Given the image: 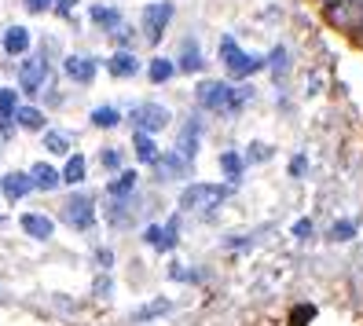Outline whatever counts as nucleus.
Here are the masks:
<instances>
[{
	"mask_svg": "<svg viewBox=\"0 0 363 326\" xmlns=\"http://www.w3.org/2000/svg\"><path fill=\"white\" fill-rule=\"evenodd\" d=\"M220 169H224V176H228L231 184H239V176H242V158L235 154V150H224V154H220Z\"/></svg>",
	"mask_w": 363,
	"mask_h": 326,
	"instance_id": "26",
	"label": "nucleus"
},
{
	"mask_svg": "<svg viewBox=\"0 0 363 326\" xmlns=\"http://www.w3.org/2000/svg\"><path fill=\"white\" fill-rule=\"evenodd\" d=\"M59 8H74V4H81V0H55Z\"/></svg>",
	"mask_w": 363,
	"mask_h": 326,
	"instance_id": "41",
	"label": "nucleus"
},
{
	"mask_svg": "<svg viewBox=\"0 0 363 326\" xmlns=\"http://www.w3.org/2000/svg\"><path fill=\"white\" fill-rule=\"evenodd\" d=\"M169 23H173V4H169V0H155V4L143 8V33H147L151 45H158V40L165 37Z\"/></svg>",
	"mask_w": 363,
	"mask_h": 326,
	"instance_id": "5",
	"label": "nucleus"
},
{
	"mask_svg": "<svg viewBox=\"0 0 363 326\" xmlns=\"http://www.w3.org/2000/svg\"><path fill=\"white\" fill-rule=\"evenodd\" d=\"M0 191H4V198H11V202L26 198V194L33 191L30 172H8V176H0Z\"/></svg>",
	"mask_w": 363,
	"mask_h": 326,
	"instance_id": "13",
	"label": "nucleus"
},
{
	"mask_svg": "<svg viewBox=\"0 0 363 326\" xmlns=\"http://www.w3.org/2000/svg\"><path fill=\"white\" fill-rule=\"evenodd\" d=\"M106 216H111L114 227H125V224L133 220V209H129V202H125V198H114V206L106 209Z\"/></svg>",
	"mask_w": 363,
	"mask_h": 326,
	"instance_id": "27",
	"label": "nucleus"
},
{
	"mask_svg": "<svg viewBox=\"0 0 363 326\" xmlns=\"http://www.w3.org/2000/svg\"><path fill=\"white\" fill-rule=\"evenodd\" d=\"M199 147H202V121L199 118H187L184 128H180V136H177V154H184L187 162H195Z\"/></svg>",
	"mask_w": 363,
	"mask_h": 326,
	"instance_id": "9",
	"label": "nucleus"
},
{
	"mask_svg": "<svg viewBox=\"0 0 363 326\" xmlns=\"http://www.w3.org/2000/svg\"><path fill=\"white\" fill-rule=\"evenodd\" d=\"M177 238H180V220H177V216H173L169 224H151V227L143 231V242H147V246H155V249H162V253L173 249V246H177Z\"/></svg>",
	"mask_w": 363,
	"mask_h": 326,
	"instance_id": "7",
	"label": "nucleus"
},
{
	"mask_svg": "<svg viewBox=\"0 0 363 326\" xmlns=\"http://www.w3.org/2000/svg\"><path fill=\"white\" fill-rule=\"evenodd\" d=\"M45 77H48V62L40 59V55H30V59L23 62V70H18V89L30 92V96H37L40 89H45Z\"/></svg>",
	"mask_w": 363,
	"mask_h": 326,
	"instance_id": "6",
	"label": "nucleus"
},
{
	"mask_svg": "<svg viewBox=\"0 0 363 326\" xmlns=\"http://www.w3.org/2000/svg\"><path fill=\"white\" fill-rule=\"evenodd\" d=\"M169 312H173V304H169V300H151V304H143V308H136L129 315V322H151V319H162Z\"/></svg>",
	"mask_w": 363,
	"mask_h": 326,
	"instance_id": "19",
	"label": "nucleus"
},
{
	"mask_svg": "<svg viewBox=\"0 0 363 326\" xmlns=\"http://www.w3.org/2000/svg\"><path fill=\"white\" fill-rule=\"evenodd\" d=\"M15 111H18L15 92L11 89H0V118H15Z\"/></svg>",
	"mask_w": 363,
	"mask_h": 326,
	"instance_id": "29",
	"label": "nucleus"
},
{
	"mask_svg": "<svg viewBox=\"0 0 363 326\" xmlns=\"http://www.w3.org/2000/svg\"><path fill=\"white\" fill-rule=\"evenodd\" d=\"M294 235H297V238H308V235H312V220H297V224H294Z\"/></svg>",
	"mask_w": 363,
	"mask_h": 326,
	"instance_id": "38",
	"label": "nucleus"
},
{
	"mask_svg": "<svg viewBox=\"0 0 363 326\" xmlns=\"http://www.w3.org/2000/svg\"><path fill=\"white\" fill-rule=\"evenodd\" d=\"M155 172H158V180H177V176H187L191 172V162L184 158V154H158V162H155Z\"/></svg>",
	"mask_w": 363,
	"mask_h": 326,
	"instance_id": "11",
	"label": "nucleus"
},
{
	"mask_svg": "<svg viewBox=\"0 0 363 326\" xmlns=\"http://www.w3.org/2000/svg\"><path fill=\"white\" fill-rule=\"evenodd\" d=\"M228 198H231V187H220V184H191L180 191V206L187 213H213Z\"/></svg>",
	"mask_w": 363,
	"mask_h": 326,
	"instance_id": "2",
	"label": "nucleus"
},
{
	"mask_svg": "<svg viewBox=\"0 0 363 326\" xmlns=\"http://www.w3.org/2000/svg\"><path fill=\"white\" fill-rule=\"evenodd\" d=\"M250 96H253L250 84H242V89H231V84H220V81H199L195 84V99L206 106V111L224 114V118L239 114L242 106L250 103Z\"/></svg>",
	"mask_w": 363,
	"mask_h": 326,
	"instance_id": "1",
	"label": "nucleus"
},
{
	"mask_svg": "<svg viewBox=\"0 0 363 326\" xmlns=\"http://www.w3.org/2000/svg\"><path fill=\"white\" fill-rule=\"evenodd\" d=\"M62 220L74 231H92L96 227V202L92 194H70L67 206H62Z\"/></svg>",
	"mask_w": 363,
	"mask_h": 326,
	"instance_id": "4",
	"label": "nucleus"
},
{
	"mask_svg": "<svg viewBox=\"0 0 363 326\" xmlns=\"http://www.w3.org/2000/svg\"><path fill=\"white\" fill-rule=\"evenodd\" d=\"M4 52H8V55H26V52H30V30L11 26V30L4 33Z\"/></svg>",
	"mask_w": 363,
	"mask_h": 326,
	"instance_id": "16",
	"label": "nucleus"
},
{
	"mask_svg": "<svg viewBox=\"0 0 363 326\" xmlns=\"http://www.w3.org/2000/svg\"><path fill=\"white\" fill-rule=\"evenodd\" d=\"M177 70H187V74H199V70H202V52H199V45H195V40H184Z\"/></svg>",
	"mask_w": 363,
	"mask_h": 326,
	"instance_id": "20",
	"label": "nucleus"
},
{
	"mask_svg": "<svg viewBox=\"0 0 363 326\" xmlns=\"http://www.w3.org/2000/svg\"><path fill=\"white\" fill-rule=\"evenodd\" d=\"M92 125L96 128H118L121 125V111H114V106H96V111H92Z\"/></svg>",
	"mask_w": 363,
	"mask_h": 326,
	"instance_id": "25",
	"label": "nucleus"
},
{
	"mask_svg": "<svg viewBox=\"0 0 363 326\" xmlns=\"http://www.w3.org/2000/svg\"><path fill=\"white\" fill-rule=\"evenodd\" d=\"M106 70H111L114 77H136L140 74V59L129 48H121V52H114L111 59H106Z\"/></svg>",
	"mask_w": 363,
	"mask_h": 326,
	"instance_id": "14",
	"label": "nucleus"
},
{
	"mask_svg": "<svg viewBox=\"0 0 363 326\" xmlns=\"http://www.w3.org/2000/svg\"><path fill=\"white\" fill-rule=\"evenodd\" d=\"M11 121H15L18 128H30V133H40V128H45V111H37V106H18Z\"/></svg>",
	"mask_w": 363,
	"mask_h": 326,
	"instance_id": "17",
	"label": "nucleus"
},
{
	"mask_svg": "<svg viewBox=\"0 0 363 326\" xmlns=\"http://www.w3.org/2000/svg\"><path fill=\"white\" fill-rule=\"evenodd\" d=\"M173 74H177V62H173V59H162V55L151 59V67H147V77H151L155 84H165Z\"/></svg>",
	"mask_w": 363,
	"mask_h": 326,
	"instance_id": "23",
	"label": "nucleus"
},
{
	"mask_svg": "<svg viewBox=\"0 0 363 326\" xmlns=\"http://www.w3.org/2000/svg\"><path fill=\"white\" fill-rule=\"evenodd\" d=\"M133 147H136V158H140V162H147V165L158 162V143L151 140V133H140V128H136Z\"/></svg>",
	"mask_w": 363,
	"mask_h": 326,
	"instance_id": "18",
	"label": "nucleus"
},
{
	"mask_svg": "<svg viewBox=\"0 0 363 326\" xmlns=\"http://www.w3.org/2000/svg\"><path fill=\"white\" fill-rule=\"evenodd\" d=\"M89 18L103 30H118L121 26V11L118 8H89Z\"/></svg>",
	"mask_w": 363,
	"mask_h": 326,
	"instance_id": "24",
	"label": "nucleus"
},
{
	"mask_svg": "<svg viewBox=\"0 0 363 326\" xmlns=\"http://www.w3.org/2000/svg\"><path fill=\"white\" fill-rule=\"evenodd\" d=\"M308 319H315V308H312V304H301V308L290 312V326H308Z\"/></svg>",
	"mask_w": 363,
	"mask_h": 326,
	"instance_id": "30",
	"label": "nucleus"
},
{
	"mask_svg": "<svg viewBox=\"0 0 363 326\" xmlns=\"http://www.w3.org/2000/svg\"><path fill=\"white\" fill-rule=\"evenodd\" d=\"M327 4H337V0H323V8H327Z\"/></svg>",
	"mask_w": 363,
	"mask_h": 326,
	"instance_id": "42",
	"label": "nucleus"
},
{
	"mask_svg": "<svg viewBox=\"0 0 363 326\" xmlns=\"http://www.w3.org/2000/svg\"><path fill=\"white\" fill-rule=\"evenodd\" d=\"M59 176L67 180V184H81L84 176H89V162H84L81 154H70V158H67V165H62V172H59Z\"/></svg>",
	"mask_w": 363,
	"mask_h": 326,
	"instance_id": "21",
	"label": "nucleus"
},
{
	"mask_svg": "<svg viewBox=\"0 0 363 326\" xmlns=\"http://www.w3.org/2000/svg\"><path fill=\"white\" fill-rule=\"evenodd\" d=\"M92 290H96V297H111V279H106V275H99Z\"/></svg>",
	"mask_w": 363,
	"mask_h": 326,
	"instance_id": "37",
	"label": "nucleus"
},
{
	"mask_svg": "<svg viewBox=\"0 0 363 326\" xmlns=\"http://www.w3.org/2000/svg\"><path fill=\"white\" fill-rule=\"evenodd\" d=\"M45 150L48 154H70V136L67 133H45Z\"/></svg>",
	"mask_w": 363,
	"mask_h": 326,
	"instance_id": "28",
	"label": "nucleus"
},
{
	"mask_svg": "<svg viewBox=\"0 0 363 326\" xmlns=\"http://www.w3.org/2000/svg\"><path fill=\"white\" fill-rule=\"evenodd\" d=\"M250 158H253V162H268V158H272V150H268L264 143H253V150H250Z\"/></svg>",
	"mask_w": 363,
	"mask_h": 326,
	"instance_id": "34",
	"label": "nucleus"
},
{
	"mask_svg": "<svg viewBox=\"0 0 363 326\" xmlns=\"http://www.w3.org/2000/svg\"><path fill=\"white\" fill-rule=\"evenodd\" d=\"M352 235H356V227H352L349 220H341V224H334V238H337V242H349Z\"/></svg>",
	"mask_w": 363,
	"mask_h": 326,
	"instance_id": "33",
	"label": "nucleus"
},
{
	"mask_svg": "<svg viewBox=\"0 0 363 326\" xmlns=\"http://www.w3.org/2000/svg\"><path fill=\"white\" fill-rule=\"evenodd\" d=\"M305 165H308V162H305L301 154H297V158L290 162V176H301V172H305Z\"/></svg>",
	"mask_w": 363,
	"mask_h": 326,
	"instance_id": "40",
	"label": "nucleus"
},
{
	"mask_svg": "<svg viewBox=\"0 0 363 326\" xmlns=\"http://www.w3.org/2000/svg\"><path fill=\"white\" fill-rule=\"evenodd\" d=\"M18 224H23V231L30 238H37V242H48V238L55 235V224L48 220L45 213H23V220H18Z\"/></svg>",
	"mask_w": 363,
	"mask_h": 326,
	"instance_id": "12",
	"label": "nucleus"
},
{
	"mask_svg": "<svg viewBox=\"0 0 363 326\" xmlns=\"http://www.w3.org/2000/svg\"><path fill=\"white\" fill-rule=\"evenodd\" d=\"M0 220H4V216H0Z\"/></svg>",
	"mask_w": 363,
	"mask_h": 326,
	"instance_id": "43",
	"label": "nucleus"
},
{
	"mask_svg": "<svg viewBox=\"0 0 363 326\" xmlns=\"http://www.w3.org/2000/svg\"><path fill=\"white\" fill-rule=\"evenodd\" d=\"M264 67H272L275 74H286V48H275L272 59H264Z\"/></svg>",
	"mask_w": 363,
	"mask_h": 326,
	"instance_id": "31",
	"label": "nucleus"
},
{
	"mask_svg": "<svg viewBox=\"0 0 363 326\" xmlns=\"http://www.w3.org/2000/svg\"><path fill=\"white\" fill-rule=\"evenodd\" d=\"M96 260H99V268H111L114 264V253L111 249H96Z\"/></svg>",
	"mask_w": 363,
	"mask_h": 326,
	"instance_id": "39",
	"label": "nucleus"
},
{
	"mask_svg": "<svg viewBox=\"0 0 363 326\" xmlns=\"http://www.w3.org/2000/svg\"><path fill=\"white\" fill-rule=\"evenodd\" d=\"M23 4H26V11L40 15V11H48V8H52V0H23Z\"/></svg>",
	"mask_w": 363,
	"mask_h": 326,
	"instance_id": "35",
	"label": "nucleus"
},
{
	"mask_svg": "<svg viewBox=\"0 0 363 326\" xmlns=\"http://www.w3.org/2000/svg\"><path fill=\"white\" fill-rule=\"evenodd\" d=\"M62 70H67V77L77 81V84H92L96 81V59H89V55H67V59H62Z\"/></svg>",
	"mask_w": 363,
	"mask_h": 326,
	"instance_id": "10",
	"label": "nucleus"
},
{
	"mask_svg": "<svg viewBox=\"0 0 363 326\" xmlns=\"http://www.w3.org/2000/svg\"><path fill=\"white\" fill-rule=\"evenodd\" d=\"M169 279H180V282H191L195 275H191L187 268H180V264H169Z\"/></svg>",
	"mask_w": 363,
	"mask_h": 326,
	"instance_id": "36",
	"label": "nucleus"
},
{
	"mask_svg": "<svg viewBox=\"0 0 363 326\" xmlns=\"http://www.w3.org/2000/svg\"><path fill=\"white\" fill-rule=\"evenodd\" d=\"M136 125H140V133H162V128L169 125V111L162 103H143V106H136Z\"/></svg>",
	"mask_w": 363,
	"mask_h": 326,
	"instance_id": "8",
	"label": "nucleus"
},
{
	"mask_svg": "<svg viewBox=\"0 0 363 326\" xmlns=\"http://www.w3.org/2000/svg\"><path fill=\"white\" fill-rule=\"evenodd\" d=\"M59 169H52V165H45V162H37V165H30V184H33V191H59Z\"/></svg>",
	"mask_w": 363,
	"mask_h": 326,
	"instance_id": "15",
	"label": "nucleus"
},
{
	"mask_svg": "<svg viewBox=\"0 0 363 326\" xmlns=\"http://www.w3.org/2000/svg\"><path fill=\"white\" fill-rule=\"evenodd\" d=\"M133 187H136V172H133V169H121L118 176L111 180V187H106V191H111V198H129Z\"/></svg>",
	"mask_w": 363,
	"mask_h": 326,
	"instance_id": "22",
	"label": "nucleus"
},
{
	"mask_svg": "<svg viewBox=\"0 0 363 326\" xmlns=\"http://www.w3.org/2000/svg\"><path fill=\"white\" fill-rule=\"evenodd\" d=\"M220 62L228 67V74H231V77H250V74L264 70V59L246 55L239 45H235V37H220Z\"/></svg>",
	"mask_w": 363,
	"mask_h": 326,
	"instance_id": "3",
	"label": "nucleus"
},
{
	"mask_svg": "<svg viewBox=\"0 0 363 326\" xmlns=\"http://www.w3.org/2000/svg\"><path fill=\"white\" fill-rule=\"evenodd\" d=\"M99 162H103V169H111V172L121 169V154H118V150H111V147H106L103 154H99Z\"/></svg>",
	"mask_w": 363,
	"mask_h": 326,
	"instance_id": "32",
	"label": "nucleus"
}]
</instances>
